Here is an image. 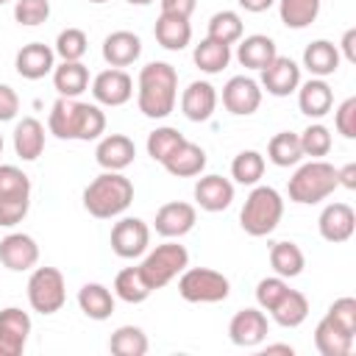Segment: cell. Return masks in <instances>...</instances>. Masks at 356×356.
<instances>
[{
    "instance_id": "51",
    "label": "cell",
    "mask_w": 356,
    "mask_h": 356,
    "mask_svg": "<svg viewBox=\"0 0 356 356\" xmlns=\"http://www.w3.org/2000/svg\"><path fill=\"white\" fill-rule=\"evenodd\" d=\"M164 14H178V17H192L197 0H159Z\"/></svg>"
},
{
    "instance_id": "28",
    "label": "cell",
    "mask_w": 356,
    "mask_h": 356,
    "mask_svg": "<svg viewBox=\"0 0 356 356\" xmlns=\"http://www.w3.org/2000/svg\"><path fill=\"white\" fill-rule=\"evenodd\" d=\"M14 150L22 161H36L44 150V125L36 117H22L14 128Z\"/></svg>"
},
{
    "instance_id": "12",
    "label": "cell",
    "mask_w": 356,
    "mask_h": 356,
    "mask_svg": "<svg viewBox=\"0 0 356 356\" xmlns=\"http://www.w3.org/2000/svg\"><path fill=\"white\" fill-rule=\"evenodd\" d=\"M39 261V245L28 234H8L0 239V264L11 273L33 270Z\"/></svg>"
},
{
    "instance_id": "20",
    "label": "cell",
    "mask_w": 356,
    "mask_h": 356,
    "mask_svg": "<svg viewBox=\"0 0 356 356\" xmlns=\"http://www.w3.org/2000/svg\"><path fill=\"white\" fill-rule=\"evenodd\" d=\"M217 108V92L209 81H192L181 95V111L192 122H206Z\"/></svg>"
},
{
    "instance_id": "21",
    "label": "cell",
    "mask_w": 356,
    "mask_h": 356,
    "mask_svg": "<svg viewBox=\"0 0 356 356\" xmlns=\"http://www.w3.org/2000/svg\"><path fill=\"white\" fill-rule=\"evenodd\" d=\"M234 200V184L222 175H200L195 184V203L203 211H225Z\"/></svg>"
},
{
    "instance_id": "50",
    "label": "cell",
    "mask_w": 356,
    "mask_h": 356,
    "mask_svg": "<svg viewBox=\"0 0 356 356\" xmlns=\"http://www.w3.org/2000/svg\"><path fill=\"white\" fill-rule=\"evenodd\" d=\"M19 111V97L8 83H0V122L14 120Z\"/></svg>"
},
{
    "instance_id": "37",
    "label": "cell",
    "mask_w": 356,
    "mask_h": 356,
    "mask_svg": "<svg viewBox=\"0 0 356 356\" xmlns=\"http://www.w3.org/2000/svg\"><path fill=\"white\" fill-rule=\"evenodd\" d=\"M267 159L275 164V167H295L300 159H303V150H300V136L292 134V131H281L270 139L267 145Z\"/></svg>"
},
{
    "instance_id": "59",
    "label": "cell",
    "mask_w": 356,
    "mask_h": 356,
    "mask_svg": "<svg viewBox=\"0 0 356 356\" xmlns=\"http://www.w3.org/2000/svg\"><path fill=\"white\" fill-rule=\"evenodd\" d=\"M3 3H11V0H0V6H3Z\"/></svg>"
},
{
    "instance_id": "49",
    "label": "cell",
    "mask_w": 356,
    "mask_h": 356,
    "mask_svg": "<svg viewBox=\"0 0 356 356\" xmlns=\"http://www.w3.org/2000/svg\"><path fill=\"white\" fill-rule=\"evenodd\" d=\"M334 125L345 139H356V97H348L334 111Z\"/></svg>"
},
{
    "instance_id": "4",
    "label": "cell",
    "mask_w": 356,
    "mask_h": 356,
    "mask_svg": "<svg viewBox=\"0 0 356 356\" xmlns=\"http://www.w3.org/2000/svg\"><path fill=\"white\" fill-rule=\"evenodd\" d=\"M284 217V200L273 186H253L239 211V225L248 236H267Z\"/></svg>"
},
{
    "instance_id": "13",
    "label": "cell",
    "mask_w": 356,
    "mask_h": 356,
    "mask_svg": "<svg viewBox=\"0 0 356 356\" xmlns=\"http://www.w3.org/2000/svg\"><path fill=\"white\" fill-rule=\"evenodd\" d=\"M31 334L28 312L17 306H6L0 312V356H19Z\"/></svg>"
},
{
    "instance_id": "14",
    "label": "cell",
    "mask_w": 356,
    "mask_h": 356,
    "mask_svg": "<svg viewBox=\"0 0 356 356\" xmlns=\"http://www.w3.org/2000/svg\"><path fill=\"white\" fill-rule=\"evenodd\" d=\"M222 106L236 117H248L261 106V86L248 75H234L222 86Z\"/></svg>"
},
{
    "instance_id": "16",
    "label": "cell",
    "mask_w": 356,
    "mask_h": 356,
    "mask_svg": "<svg viewBox=\"0 0 356 356\" xmlns=\"http://www.w3.org/2000/svg\"><path fill=\"white\" fill-rule=\"evenodd\" d=\"M14 67L17 72L25 78V81H39L44 75L53 72L56 67V50L44 42H28L17 50V58H14Z\"/></svg>"
},
{
    "instance_id": "48",
    "label": "cell",
    "mask_w": 356,
    "mask_h": 356,
    "mask_svg": "<svg viewBox=\"0 0 356 356\" xmlns=\"http://www.w3.org/2000/svg\"><path fill=\"white\" fill-rule=\"evenodd\" d=\"M31 209V195H19V197H0V228H11L17 222L25 220Z\"/></svg>"
},
{
    "instance_id": "56",
    "label": "cell",
    "mask_w": 356,
    "mask_h": 356,
    "mask_svg": "<svg viewBox=\"0 0 356 356\" xmlns=\"http://www.w3.org/2000/svg\"><path fill=\"white\" fill-rule=\"evenodd\" d=\"M125 3H131V6H150L153 0H125Z\"/></svg>"
},
{
    "instance_id": "47",
    "label": "cell",
    "mask_w": 356,
    "mask_h": 356,
    "mask_svg": "<svg viewBox=\"0 0 356 356\" xmlns=\"http://www.w3.org/2000/svg\"><path fill=\"white\" fill-rule=\"evenodd\" d=\"M325 317H331L342 331H348L350 337H356V300L353 298H337L328 306Z\"/></svg>"
},
{
    "instance_id": "17",
    "label": "cell",
    "mask_w": 356,
    "mask_h": 356,
    "mask_svg": "<svg viewBox=\"0 0 356 356\" xmlns=\"http://www.w3.org/2000/svg\"><path fill=\"white\" fill-rule=\"evenodd\" d=\"M317 228H320V236L325 242H334V245L348 242L356 231V211L348 203H328L320 211Z\"/></svg>"
},
{
    "instance_id": "31",
    "label": "cell",
    "mask_w": 356,
    "mask_h": 356,
    "mask_svg": "<svg viewBox=\"0 0 356 356\" xmlns=\"http://www.w3.org/2000/svg\"><path fill=\"white\" fill-rule=\"evenodd\" d=\"M314 345L323 356H348L353 348V337L342 331L331 317H323L314 328Z\"/></svg>"
},
{
    "instance_id": "54",
    "label": "cell",
    "mask_w": 356,
    "mask_h": 356,
    "mask_svg": "<svg viewBox=\"0 0 356 356\" xmlns=\"http://www.w3.org/2000/svg\"><path fill=\"white\" fill-rule=\"evenodd\" d=\"M273 3H275V0H239V6H242L245 11H250V14H261V11H267Z\"/></svg>"
},
{
    "instance_id": "57",
    "label": "cell",
    "mask_w": 356,
    "mask_h": 356,
    "mask_svg": "<svg viewBox=\"0 0 356 356\" xmlns=\"http://www.w3.org/2000/svg\"><path fill=\"white\" fill-rule=\"evenodd\" d=\"M0 153H3V134H0Z\"/></svg>"
},
{
    "instance_id": "10",
    "label": "cell",
    "mask_w": 356,
    "mask_h": 356,
    "mask_svg": "<svg viewBox=\"0 0 356 356\" xmlns=\"http://www.w3.org/2000/svg\"><path fill=\"white\" fill-rule=\"evenodd\" d=\"M270 323L261 309H239L228 323V339L239 348H256L267 339Z\"/></svg>"
},
{
    "instance_id": "40",
    "label": "cell",
    "mask_w": 356,
    "mask_h": 356,
    "mask_svg": "<svg viewBox=\"0 0 356 356\" xmlns=\"http://www.w3.org/2000/svg\"><path fill=\"white\" fill-rule=\"evenodd\" d=\"M242 17L236 11H217L209 19V39L222 44H236L242 39Z\"/></svg>"
},
{
    "instance_id": "29",
    "label": "cell",
    "mask_w": 356,
    "mask_h": 356,
    "mask_svg": "<svg viewBox=\"0 0 356 356\" xmlns=\"http://www.w3.org/2000/svg\"><path fill=\"white\" fill-rule=\"evenodd\" d=\"M53 86L58 97H78L89 89V70L81 61H61L53 67Z\"/></svg>"
},
{
    "instance_id": "34",
    "label": "cell",
    "mask_w": 356,
    "mask_h": 356,
    "mask_svg": "<svg viewBox=\"0 0 356 356\" xmlns=\"http://www.w3.org/2000/svg\"><path fill=\"white\" fill-rule=\"evenodd\" d=\"M195 64L200 72L206 75H217L228 67L231 61V44H222V42H214V39H203L200 44H195V53H192Z\"/></svg>"
},
{
    "instance_id": "6",
    "label": "cell",
    "mask_w": 356,
    "mask_h": 356,
    "mask_svg": "<svg viewBox=\"0 0 356 356\" xmlns=\"http://www.w3.org/2000/svg\"><path fill=\"white\" fill-rule=\"evenodd\" d=\"M231 292V281L211 267H186L178 278V295L186 303H220Z\"/></svg>"
},
{
    "instance_id": "58",
    "label": "cell",
    "mask_w": 356,
    "mask_h": 356,
    "mask_svg": "<svg viewBox=\"0 0 356 356\" xmlns=\"http://www.w3.org/2000/svg\"><path fill=\"white\" fill-rule=\"evenodd\" d=\"M89 3H106V0H89Z\"/></svg>"
},
{
    "instance_id": "55",
    "label": "cell",
    "mask_w": 356,
    "mask_h": 356,
    "mask_svg": "<svg viewBox=\"0 0 356 356\" xmlns=\"http://www.w3.org/2000/svg\"><path fill=\"white\" fill-rule=\"evenodd\" d=\"M267 353H286V356H292L295 348H292V345H267V348H264V356H267Z\"/></svg>"
},
{
    "instance_id": "24",
    "label": "cell",
    "mask_w": 356,
    "mask_h": 356,
    "mask_svg": "<svg viewBox=\"0 0 356 356\" xmlns=\"http://www.w3.org/2000/svg\"><path fill=\"white\" fill-rule=\"evenodd\" d=\"M153 36L156 42L164 47V50H184L189 42H192V25H189V17H178V14H159L156 19V28H153Z\"/></svg>"
},
{
    "instance_id": "22",
    "label": "cell",
    "mask_w": 356,
    "mask_h": 356,
    "mask_svg": "<svg viewBox=\"0 0 356 356\" xmlns=\"http://www.w3.org/2000/svg\"><path fill=\"white\" fill-rule=\"evenodd\" d=\"M161 167H164L170 175H175V178H195V175H200V172L206 170V150H203L200 145L184 139V142L161 161Z\"/></svg>"
},
{
    "instance_id": "41",
    "label": "cell",
    "mask_w": 356,
    "mask_h": 356,
    "mask_svg": "<svg viewBox=\"0 0 356 356\" xmlns=\"http://www.w3.org/2000/svg\"><path fill=\"white\" fill-rule=\"evenodd\" d=\"M56 56L61 61H81L89 50V39L81 28H64L58 36H56Z\"/></svg>"
},
{
    "instance_id": "35",
    "label": "cell",
    "mask_w": 356,
    "mask_h": 356,
    "mask_svg": "<svg viewBox=\"0 0 356 356\" xmlns=\"http://www.w3.org/2000/svg\"><path fill=\"white\" fill-rule=\"evenodd\" d=\"M278 3V14H281V22L292 31H300V28H309L317 14H320V6L323 0H275Z\"/></svg>"
},
{
    "instance_id": "30",
    "label": "cell",
    "mask_w": 356,
    "mask_h": 356,
    "mask_svg": "<svg viewBox=\"0 0 356 356\" xmlns=\"http://www.w3.org/2000/svg\"><path fill=\"white\" fill-rule=\"evenodd\" d=\"M78 306H81V312L89 320H97L100 323V320H108L111 317V312H114V295H111L108 286L92 281V284H83L78 289Z\"/></svg>"
},
{
    "instance_id": "23",
    "label": "cell",
    "mask_w": 356,
    "mask_h": 356,
    "mask_svg": "<svg viewBox=\"0 0 356 356\" xmlns=\"http://www.w3.org/2000/svg\"><path fill=\"white\" fill-rule=\"evenodd\" d=\"M142 56V39L131 31H114L103 39V58L108 67H128Z\"/></svg>"
},
{
    "instance_id": "15",
    "label": "cell",
    "mask_w": 356,
    "mask_h": 356,
    "mask_svg": "<svg viewBox=\"0 0 356 356\" xmlns=\"http://www.w3.org/2000/svg\"><path fill=\"white\" fill-rule=\"evenodd\" d=\"M267 95L273 97H286L300 86V67L289 56H275L264 70H261V83Z\"/></svg>"
},
{
    "instance_id": "11",
    "label": "cell",
    "mask_w": 356,
    "mask_h": 356,
    "mask_svg": "<svg viewBox=\"0 0 356 356\" xmlns=\"http://www.w3.org/2000/svg\"><path fill=\"white\" fill-rule=\"evenodd\" d=\"M92 97L97 106H125L134 97V81L125 70H103L92 81Z\"/></svg>"
},
{
    "instance_id": "43",
    "label": "cell",
    "mask_w": 356,
    "mask_h": 356,
    "mask_svg": "<svg viewBox=\"0 0 356 356\" xmlns=\"http://www.w3.org/2000/svg\"><path fill=\"white\" fill-rule=\"evenodd\" d=\"M300 136V150H303V156H312V159H323V156H328V150H331V131L325 128V125H320V122H312L303 134H298Z\"/></svg>"
},
{
    "instance_id": "25",
    "label": "cell",
    "mask_w": 356,
    "mask_h": 356,
    "mask_svg": "<svg viewBox=\"0 0 356 356\" xmlns=\"http://www.w3.org/2000/svg\"><path fill=\"white\" fill-rule=\"evenodd\" d=\"M298 106H300V111L306 117L320 120V117H325L331 111L334 92H331V86L323 78H309L306 83L298 86Z\"/></svg>"
},
{
    "instance_id": "9",
    "label": "cell",
    "mask_w": 356,
    "mask_h": 356,
    "mask_svg": "<svg viewBox=\"0 0 356 356\" xmlns=\"http://www.w3.org/2000/svg\"><path fill=\"white\" fill-rule=\"evenodd\" d=\"M150 245V228L139 217H122L111 228V250L120 259H139Z\"/></svg>"
},
{
    "instance_id": "39",
    "label": "cell",
    "mask_w": 356,
    "mask_h": 356,
    "mask_svg": "<svg viewBox=\"0 0 356 356\" xmlns=\"http://www.w3.org/2000/svg\"><path fill=\"white\" fill-rule=\"evenodd\" d=\"M264 175V156L259 150H242L231 161V178L242 186H256Z\"/></svg>"
},
{
    "instance_id": "19",
    "label": "cell",
    "mask_w": 356,
    "mask_h": 356,
    "mask_svg": "<svg viewBox=\"0 0 356 356\" xmlns=\"http://www.w3.org/2000/svg\"><path fill=\"white\" fill-rule=\"evenodd\" d=\"M95 159L103 170H114V172H122L125 167L134 164L136 159V145L125 136V134H108L97 142L95 147Z\"/></svg>"
},
{
    "instance_id": "5",
    "label": "cell",
    "mask_w": 356,
    "mask_h": 356,
    "mask_svg": "<svg viewBox=\"0 0 356 356\" xmlns=\"http://www.w3.org/2000/svg\"><path fill=\"white\" fill-rule=\"evenodd\" d=\"M337 189V167L323 161V159H312L309 164L298 167L295 175L289 178V200L300 203V206H312L325 200L331 192Z\"/></svg>"
},
{
    "instance_id": "32",
    "label": "cell",
    "mask_w": 356,
    "mask_h": 356,
    "mask_svg": "<svg viewBox=\"0 0 356 356\" xmlns=\"http://www.w3.org/2000/svg\"><path fill=\"white\" fill-rule=\"evenodd\" d=\"M273 320L281 325V328H298L306 317H309V300L303 292L298 289H286L284 298L273 306Z\"/></svg>"
},
{
    "instance_id": "38",
    "label": "cell",
    "mask_w": 356,
    "mask_h": 356,
    "mask_svg": "<svg viewBox=\"0 0 356 356\" xmlns=\"http://www.w3.org/2000/svg\"><path fill=\"white\" fill-rule=\"evenodd\" d=\"M108 350L114 356H145L147 353V334L139 325H120L108 339Z\"/></svg>"
},
{
    "instance_id": "2",
    "label": "cell",
    "mask_w": 356,
    "mask_h": 356,
    "mask_svg": "<svg viewBox=\"0 0 356 356\" xmlns=\"http://www.w3.org/2000/svg\"><path fill=\"white\" fill-rule=\"evenodd\" d=\"M178 97V72L167 61H150L139 70L136 81V106L150 120H164L175 108Z\"/></svg>"
},
{
    "instance_id": "7",
    "label": "cell",
    "mask_w": 356,
    "mask_h": 356,
    "mask_svg": "<svg viewBox=\"0 0 356 356\" xmlns=\"http://www.w3.org/2000/svg\"><path fill=\"white\" fill-rule=\"evenodd\" d=\"M186 267H189V253H186V248L178 245V242H164V245H159V248L150 250V253L142 259V264H139V270H142V275H145V281H147L150 289L167 286V284H170L175 275H181Z\"/></svg>"
},
{
    "instance_id": "8",
    "label": "cell",
    "mask_w": 356,
    "mask_h": 356,
    "mask_svg": "<svg viewBox=\"0 0 356 356\" xmlns=\"http://www.w3.org/2000/svg\"><path fill=\"white\" fill-rule=\"evenodd\" d=\"M67 300V284L61 270L36 267L28 278V303L39 314H56Z\"/></svg>"
},
{
    "instance_id": "27",
    "label": "cell",
    "mask_w": 356,
    "mask_h": 356,
    "mask_svg": "<svg viewBox=\"0 0 356 356\" xmlns=\"http://www.w3.org/2000/svg\"><path fill=\"white\" fill-rule=\"evenodd\" d=\"M339 47L328 39H314L303 50V67L312 72V78H325L339 70Z\"/></svg>"
},
{
    "instance_id": "42",
    "label": "cell",
    "mask_w": 356,
    "mask_h": 356,
    "mask_svg": "<svg viewBox=\"0 0 356 356\" xmlns=\"http://www.w3.org/2000/svg\"><path fill=\"white\" fill-rule=\"evenodd\" d=\"M184 142V134L178 131V128H170V125H164V128H156L150 136H147V156L153 159V161H164L178 145Z\"/></svg>"
},
{
    "instance_id": "18",
    "label": "cell",
    "mask_w": 356,
    "mask_h": 356,
    "mask_svg": "<svg viewBox=\"0 0 356 356\" xmlns=\"http://www.w3.org/2000/svg\"><path fill=\"white\" fill-rule=\"evenodd\" d=\"M197 222V211L192 203H184V200H172V203H164L159 211H156V234L167 236V239H178L184 234H189Z\"/></svg>"
},
{
    "instance_id": "52",
    "label": "cell",
    "mask_w": 356,
    "mask_h": 356,
    "mask_svg": "<svg viewBox=\"0 0 356 356\" xmlns=\"http://www.w3.org/2000/svg\"><path fill=\"white\" fill-rule=\"evenodd\" d=\"M342 53L339 56H345L350 64H356V28H348L345 33H342Z\"/></svg>"
},
{
    "instance_id": "36",
    "label": "cell",
    "mask_w": 356,
    "mask_h": 356,
    "mask_svg": "<svg viewBox=\"0 0 356 356\" xmlns=\"http://www.w3.org/2000/svg\"><path fill=\"white\" fill-rule=\"evenodd\" d=\"M150 292L153 289L147 286V281H145L139 267H125L114 278V295L120 300H125V303H145L150 298Z\"/></svg>"
},
{
    "instance_id": "44",
    "label": "cell",
    "mask_w": 356,
    "mask_h": 356,
    "mask_svg": "<svg viewBox=\"0 0 356 356\" xmlns=\"http://www.w3.org/2000/svg\"><path fill=\"white\" fill-rule=\"evenodd\" d=\"M19 195H31V178L14 164H0V197Z\"/></svg>"
},
{
    "instance_id": "1",
    "label": "cell",
    "mask_w": 356,
    "mask_h": 356,
    "mask_svg": "<svg viewBox=\"0 0 356 356\" xmlns=\"http://www.w3.org/2000/svg\"><path fill=\"white\" fill-rule=\"evenodd\" d=\"M47 131L56 139H100L106 131V114L97 103H81L78 97H58L47 114Z\"/></svg>"
},
{
    "instance_id": "53",
    "label": "cell",
    "mask_w": 356,
    "mask_h": 356,
    "mask_svg": "<svg viewBox=\"0 0 356 356\" xmlns=\"http://www.w3.org/2000/svg\"><path fill=\"white\" fill-rule=\"evenodd\" d=\"M337 186H345V189H356V164H345V167H337Z\"/></svg>"
},
{
    "instance_id": "46",
    "label": "cell",
    "mask_w": 356,
    "mask_h": 356,
    "mask_svg": "<svg viewBox=\"0 0 356 356\" xmlns=\"http://www.w3.org/2000/svg\"><path fill=\"white\" fill-rule=\"evenodd\" d=\"M286 289H289V284H286V278H281V275L261 278V281L256 284V303H259V309H261V312H273V306L284 298Z\"/></svg>"
},
{
    "instance_id": "26",
    "label": "cell",
    "mask_w": 356,
    "mask_h": 356,
    "mask_svg": "<svg viewBox=\"0 0 356 356\" xmlns=\"http://www.w3.org/2000/svg\"><path fill=\"white\" fill-rule=\"evenodd\" d=\"M275 56H278L275 42H273L270 36H264V33H253V36L239 39L236 61H239L245 70H256V72H261Z\"/></svg>"
},
{
    "instance_id": "45",
    "label": "cell",
    "mask_w": 356,
    "mask_h": 356,
    "mask_svg": "<svg viewBox=\"0 0 356 356\" xmlns=\"http://www.w3.org/2000/svg\"><path fill=\"white\" fill-rule=\"evenodd\" d=\"M50 17V0H14V19L25 28L42 25Z\"/></svg>"
},
{
    "instance_id": "33",
    "label": "cell",
    "mask_w": 356,
    "mask_h": 356,
    "mask_svg": "<svg viewBox=\"0 0 356 356\" xmlns=\"http://www.w3.org/2000/svg\"><path fill=\"white\" fill-rule=\"evenodd\" d=\"M270 267L275 270V275H281V278H295V275H300L303 273V267H306V256H303V250L295 245V242H275L273 248H270Z\"/></svg>"
},
{
    "instance_id": "3",
    "label": "cell",
    "mask_w": 356,
    "mask_h": 356,
    "mask_svg": "<svg viewBox=\"0 0 356 356\" xmlns=\"http://www.w3.org/2000/svg\"><path fill=\"white\" fill-rule=\"evenodd\" d=\"M134 200V184L122 172L103 170L86 189H83V209L97 220H111L122 214Z\"/></svg>"
}]
</instances>
